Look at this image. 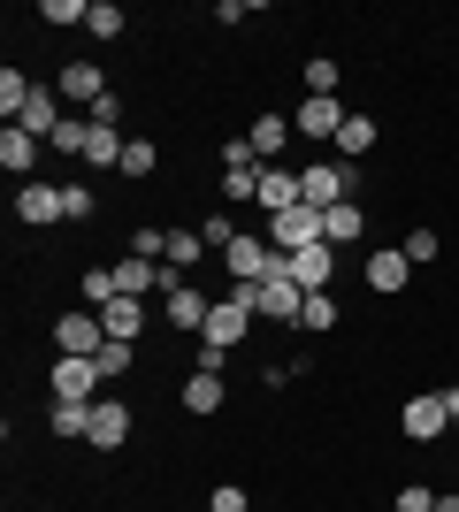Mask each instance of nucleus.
Wrapping results in <instances>:
<instances>
[{
  "mask_svg": "<svg viewBox=\"0 0 459 512\" xmlns=\"http://www.w3.org/2000/svg\"><path fill=\"white\" fill-rule=\"evenodd\" d=\"M85 444H92V451H123V444H131V406H123V398H92Z\"/></svg>",
  "mask_w": 459,
  "mask_h": 512,
  "instance_id": "nucleus-5",
  "label": "nucleus"
},
{
  "mask_svg": "<svg viewBox=\"0 0 459 512\" xmlns=\"http://www.w3.org/2000/svg\"><path fill=\"white\" fill-rule=\"evenodd\" d=\"M176 398H184V413H215L222 406V375H199V367H192V383L176 390Z\"/></svg>",
  "mask_w": 459,
  "mask_h": 512,
  "instance_id": "nucleus-23",
  "label": "nucleus"
},
{
  "mask_svg": "<svg viewBox=\"0 0 459 512\" xmlns=\"http://www.w3.org/2000/svg\"><path fill=\"white\" fill-rule=\"evenodd\" d=\"M100 321H108V337L138 344V329H146V299H108V306H100Z\"/></svg>",
  "mask_w": 459,
  "mask_h": 512,
  "instance_id": "nucleus-17",
  "label": "nucleus"
},
{
  "mask_svg": "<svg viewBox=\"0 0 459 512\" xmlns=\"http://www.w3.org/2000/svg\"><path fill=\"white\" fill-rule=\"evenodd\" d=\"M131 260H169V230L138 222V230H131Z\"/></svg>",
  "mask_w": 459,
  "mask_h": 512,
  "instance_id": "nucleus-29",
  "label": "nucleus"
},
{
  "mask_svg": "<svg viewBox=\"0 0 459 512\" xmlns=\"http://www.w3.org/2000/svg\"><path fill=\"white\" fill-rule=\"evenodd\" d=\"M391 512H437V490H421V482H406V490L391 497Z\"/></svg>",
  "mask_w": 459,
  "mask_h": 512,
  "instance_id": "nucleus-36",
  "label": "nucleus"
},
{
  "mask_svg": "<svg viewBox=\"0 0 459 512\" xmlns=\"http://www.w3.org/2000/svg\"><path fill=\"white\" fill-rule=\"evenodd\" d=\"M291 130L322 146V138H337V130H345V107H337V100H299V115H291Z\"/></svg>",
  "mask_w": 459,
  "mask_h": 512,
  "instance_id": "nucleus-11",
  "label": "nucleus"
},
{
  "mask_svg": "<svg viewBox=\"0 0 459 512\" xmlns=\"http://www.w3.org/2000/svg\"><path fill=\"white\" fill-rule=\"evenodd\" d=\"M39 85H23V69H0V107H8V123L23 115V100H31Z\"/></svg>",
  "mask_w": 459,
  "mask_h": 512,
  "instance_id": "nucleus-31",
  "label": "nucleus"
},
{
  "mask_svg": "<svg viewBox=\"0 0 459 512\" xmlns=\"http://www.w3.org/2000/svg\"><path fill=\"white\" fill-rule=\"evenodd\" d=\"M54 344H62V352H77V360H100V344H108V321L77 306V314L54 321Z\"/></svg>",
  "mask_w": 459,
  "mask_h": 512,
  "instance_id": "nucleus-4",
  "label": "nucleus"
},
{
  "mask_svg": "<svg viewBox=\"0 0 459 512\" xmlns=\"http://www.w3.org/2000/svg\"><path fill=\"white\" fill-rule=\"evenodd\" d=\"M161 314H169V329H207L215 299H199V283H184V291H169V299H161Z\"/></svg>",
  "mask_w": 459,
  "mask_h": 512,
  "instance_id": "nucleus-14",
  "label": "nucleus"
},
{
  "mask_svg": "<svg viewBox=\"0 0 459 512\" xmlns=\"http://www.w3.org/2000/svg\"><path fill=\"white\" fill-rule=\"evenodd\" d=\"M306 100H337V62H329V54L306 62Z\"/></svg>",
  "mask_w": 459,
  "mask_h": 512,
  "instance_id": "nucleus-25",
  "label": "nucleus"
},
{
  "mask_svg": "<svg viewBox=\"0 0 459 512\" xmlns=\"http://www.w3.org/2000/svg\"><path fill=\"white\" fill-rule=\"evenodd\" d=\"M77 291L92 299V314H100L108 299H123V291H115V268H85V276H77Z\"/></svg>",
  "mask_w": 459,
  "mask_h": 512,
  "instance_id": "nucleus-27",
  "label": "nucleus"
},
{
  "mask_svg": "<svg viewBox=\"0 0 459 512\" xmlns=\"http://www.w3.org/2000/svg\"><path fill=\"white\" fill-rule=\"evenodd\" d=\"M16 222H31V230H46V222H69L62 184H23V192H16Z\"/></svg>",
  "mask_w": 459,
  "mask_h": 512,
  "instance_id": "nucleus-7",
  "label": "nucleus"
},
{
  "mask_svg": "<svg viewBox=\"0 0 459 512\" xmlns=\"http://www.w3.org/2000/svg\"><path fill=\"white\" fill-rule=\"evenodd\" d=\"M85 31H92V39H123V8H115V0H92Z\"/></svg>",
  "mask_w": 459,
  "mask_h": 512,
  "instance_id": "nucleus-30",
  "label": "nucleus"
},
{
  "mask_svg": "<svg viewBox=\"0 0 459 512\" xmlns=\"http://www.w3.org/2000/svg\"><path fill=\"white\" fill-rule=\"evenodd\" d=\"M123 146H131V138H123L115 123H92V115H85V153H77V161H92V169H123Z\"/></svg>",
  "mask_w": 459,
  "mask_h": 512,
  "instance_id": "nucleus-10",
  "label": "nucleus"
},
{
  "mask_svg": "<svg viewBox=\"0 0 459 512\" xmlns=\"http://www.w3.org/2000/svg\"><path fill=\"white\" fill-rule=\"evenodd\" d=\"M299 329H337V299H329V291H306V306H299Z\"/></svg>",
  "mask_w": 459,
  "mask_h": 512,
  "instance_id": "nucleus-28",
  "label": "nucleus"
},
{
  "mask_svg": "<svg viewBox=\"0 0 459 512\" xmlns=\"http://www.w3.org/2000/svg\"><path fill=\"white\" fill-rule=\"evenodd\" d=\"M222 199L238 207V199H261V169H222Z\"/></svg>",
  "mask_w": 459,
  "mask_h": 512,
  "instance_id": "nucleus-32",
  "label": "nucleus"
},
{
  "mask_svg": "<svg viewBox=\"0 0 459 512\" xmlns=\"http://www.w3.org/2000/svg\"><path fill=\"white\" fill-rule=\"evenodd\" d=\"M368 146H375V123H368V115H345V130H337V153H345V161H360Z\"/></svg>",
  "mask_w": 459,
  "mask_h": 512,
  "instance_id": "nucleus-24",
  "label": "nucleus"
},
{
  "mask_svg": "<svg viewBox=\"0 0 459 512\" xmlns=\"http://www.w3.org/2000/svg\"><path fill=\"white\" fill-rule=\"evenodd\" d=\"M360 230H368V214L352 207V199H345V207H322V237H329V245H352Z\"/></svg>",
  "mask_w": 459,
  "mask_h": 512,
  "instance_id": "nucleus-21",
  "label": "nucleus"
},
{
  "mask_svg": "<svg viewBox=\"0 0 459 512\" xmlns=\"http://www.w3.org/2000/svg\"><path fill=\"white\" fill-rule=\"evenodd\" d=\"M131 360H138V344H123V337L100 344V375H108V383H123V375H131Z\"/></svg>",
  "mask_w": 459,
  "mask_h": 512,
  "instance_id": "nucleus-26",
  "label": "nucleus"
},
{
  "mask_svg": "<svg viewBox=\"0 0 459 512\" xmlns=\"http://www.w3.org/2000/svg\"><path fill=\"white\" fill-rule=\"evenodd\" d=\"M199 253H207V237H199V230H169V268H192Z\"/></svg>",
  "mask_w": 459,
  "mask_h": 512,
  "instance_id": "nucleus-33",
  "label": "nucleus"
},
{
  "mask_svg": "<svg viewBox=\"0 0 459 512\" xmlns=\"http://www.w3.org/2000/svg\"><path fill=\"white\" fill-rule=\"evenodd\" d=\"M345 192H352L345 161H314V169H299V199H306V207H345Z\"/></svg>",
  "mask_w": 459,
  "mask_h": 512,
  "instance_id": "nucleus-3",
  "label": "nucleus"
},
{
  "mask_svg": "<svg viewBox=\"0 0 459 512\" xmlns=\"http://www.w3.org/2000/svg\"><path fill=\"white\" fill-rule=\"evenodd\" d=\"M437 512H459V497H437Z\"/></svg>",
  "mask_w": 459,
  "mask_h": 512,
  "instance_id": "nucleus-42",
  "label": "nucleus"
},
{
  "mask_svg": "<svg viewBox=\"0 0 459 512\" xmlns=\"http://www.w3.org/2000/svg\"><path fill=\"white\" fill-rule=\"evenodd\" d=\"M46 146H62V153H85V123H77V115H69V123L54 130V138H46Z\"/></svg>",
  "mask_w": 459,
  "mask_h": 512,
  "instance_id": "nucleus-40",
  "label": "nucleus"
},
{
  "mask_svg": "<svg viewBox=\"0 0 459 512\" xmlns=\"http://www.w3.org/2000/svg\"><path fill=\"white\" fill-rule=\"evenodd\" d=\"M261 207H268V214L306 207V199H299V176H291V169H261Z\"/></svg>",
  "mask_w": 459,
  "mask_h": 512,
  "instance_id": "nucleus-19",
  "label": "nucleus"
},
{
  "mask_svg": "<svg viewBox=\"0 0 459 512\" xmlns=\"http://www.w3.org/2000/svg\"><path fill=\"white\" fill-rule=\"evenodd\" d=\"M39 16H46V23H85V16H92V0H46Z\"/></svg>",
  "mask_w": 459,
  "mask_h": 512,
  "instance_id": "nucleus-37",
  "label": "nucleus"
},
{
  "mask_svg": "<svg viewBox=\"0 0 459 512\" xmlns=\"http://www.w3.org/2000/svg\"><path fill=\"white\" fill-rule=\"evenodd\" d=\"M108 383L100 375V360H77V352H62L54 360V398H77V406H92V390Z\"/></svg>",
  "mask_w": 459,
  "mask_h": 512,
  "instance_id": "nucleus-6",
  "label": "nucleus"
},
{
  "mask_svg": "<svg viewBox=\"0 0 459 512\" xmlns=\"http://www.w3.org/2000/svg\"><path fill=\"white\" fill-rule=\"evenodd\" d=\"M123 176H153V146H146V138H131V146H123Z\"/></svg>",
  "mask_w": 459,
  "mask_h": 512,
  "instance_id": "nucleus-38",
  "label": "nucleus"
},
{
  "mask_svg": "<svg viewBox=\"0 0 459 512\" xmlns=\"http://www.w3.org/2000/svg\"><path fill=\"white\" fill-rule=\"evenodd\" d=\"M39 146H46V138H31V130H23V123H8V130H0V169H8V176H31V161H39Z\"/></svg>",
  "mask_w": 459,
  "mask_h": 512,
  "instance_id": "nucleus-15",
  "label": "nucleus"
},
{
  "mask_svg": "<svg viewBox=\"0 0 459 512\" xmlns=\"http://www.w3.org/2000/svg\"><path fill=\"white\" fill-rule=\"evenodd\" d=\"M199 237H207V245H215V253H230V245H238V222H230V214H207V222H199Z\"/></svg>",
  "mask_w": 459,
  "mask_h": 512,
  "instance_id": "nucleus-34",
  "label": "nucleus"
},
{
  "mask_svg": "<svg viewBox=\"0 0 459 512\" xmlns=\"http://www.w3.org/2000/svg\"><path fill=\"white\" fill-rule=\"evenodd\" d=\"M329 268H337L329 237H322V245H299V253H284V276L299 283V291H329Z\"/></svg>",
  "mask_w": 459,
  "mask_h": 512,
  "instance_id": "nucleus-8",
  "label": "nucleus"
},
{
  "mask_svg": "<svg viewBox=\"0 0 459 512\" xmlns=\"http://www.w3.org/2000/svg\"><path fill=\"white\" fill-rule=\"evenodd\" d=\"M16 123L31 130V138H54V130L69 123V115H62V92H46V85H39L31 100H23V115H16Z\"/></svg>",
  "mask_w": 459,
  "mask_h": 512,
  "instance_id": "nucleus-12",
  "label": "nucleus"
},
{
  "mask_svg": "<svg viewBox=\"0 0 459 512\" xmlns=\"http://www.w3.org/2000/svg\"><path fill=\"white\" fill-rule=\"evenodd\" d=\"M398 253H406V260L421 268V260H437V253H444V237H437V230H414L406 245H398Z\"/></svg>",
  "mask_w": 459,
  "mask_h": 512,
  "instance_id": "nucleus-35",
  "label": "nucleus"
},
{
  "mask_svg": "<svg viewBox=\"0 0 459 512\" xmlns=\"http://www.w3.org/2000/svg\"><path fill=\"white\" fill-rule=\"evenodd\" d=\"M54 92H62L69 107H77V100H85V107H100V100H108V77H100L92 62H69V69H62V85H54Z\"/></svg>",
  "mask_w": 459,
  "mask_h": 512,
  "instance_id": "nucleus-13",
  "label": "nucleus"
},
{
  "mask_svg": "<svg viewBox=\"0 0 459 512\" xmlns=\"http://www.w3.org/2000/svg\"><path fill=\"white\" fill-rule=\"evenodd\" d=\"M398 428H406L414 444H437L444 428H452V406H444V390H421V398H406V413H398Z\"/></svg>",
  "mask_w": 459,
  "mask_h": 512,
  "instance_id": "nucleus-2",
  "label": "nucleus"
},
{
  "mask_svg": "<svg viewBox=\"0 0 459 512\" xmlns=\"http://www.w3.org/2000/svg\"><path fill=\"white\" fill-rule=\"evenodd\" d=\"M62 199H69V222H85V214H92V207H100V199H92V192H85V184H62Z\"/></svg>",
  "mask_w": 459,
  "mask_h": 512,
  "instance_id": "nucleus-41",
  "label": "nucleus"
},
{
  "mask_svg": "<svg viewBox=\"0 0 459 512\" xmlns=\"http://www.w3.org/2000/svg\"><path fill=\"white\" fill-rule=\"evenodd\" d=\"M245 138H253V153H261V161H276V153H284L299 130H291V115H261V123L245 130Z\"/></svg>",
  "mask_w": 459,
  "mask_h": 512,
  "instance_id": "nucleus-18",
  "label": "nucleus"
},
{
  "mask_svg": "<svg viewBox=\"0 0 459 512\" xmlns=\"http://www.w3.org/2000/svg\"><path fill=\"white\" fill-rule=\"evenodd\" d=\"M268 245H276V253L322 245V207H284V214H268Z\"/></svg>",
  "mask_w": 459,
  "mask_h": 512,
  "instance_id": "nucleus-1",
  "label": "nucleus"
},
{
  "mask_svg": "<svg viewBox=\"0 0 459 512\" xmlns=\"http://www.w3.org/2000/svg\"><path fill=\"white\" fill-rule=\"evenodd\" d=\"M406 276H414V260H406V253H368V283H375V291H406Z\"/></svg>",
  "mask_w": 459,
  "mask_h": 512,
  "instance_id": "nucleus-20",
  "label": "nucleus"
},
{
  "mask_svg": "<svg viewBox=\"0 0 459 512\" xmlns=\"http://www.w3.org/2000/svg\"><path fill=\"white\" fill-rule=\"evenodd\" d=\"M452 428H459V421H452Z\"/></svg>",
  "mask_w": 459,
  "mask_h": 512,
  "instance_id": "nucleus-43",
  "label": "nucleus"
},
{
  "mask_svg": "<svg viewBox=\"0 0 459 512\" xmlns=\"http://www.w3.org/2000/svg\"><path fill=\"white\" fill-rule=\"evenodd\" d=\"M299 306H306V291L291 276H268L261 283V321H299Z\"/></svg>",
  "mask_w": 459,
  "mask_h": 512,
  "instance_id": "nucleus-16",
  "label": "nucleus"
},
{
  "mask_svg": "<svg viewBox=\"0 0 459 512\" xmlns=\"http://www.w3.org/2000/svg\"><path fill=\"white\" fill-rule=\"evenodd\" d=\"M253 329V314H245L238 299H215V314H207V329H199V344H215V352H230V344Z\"/></svg>",
  "mask_w": 459,
  "mask_h": 512,
  "instance_id": "nucleus-9",
  "label": "nucleus"
},
{
  "mask_svg": "<svg viewBox=\"0 0 459 512\" xmlns=\"http://www.w3.org/2000/svg\"><path fill=\"white\" fill-rule=\"evenodd\" d=\"M46 428H54V436H77V444H85V428H92V406H77V398H54Z\"/></svg>",
  "mask_w": 459,
  "mask_h": 512,
  "instance_id": "nucleus-22",
  "label": "nucleus"
},
{
  "mask_svg": "<svg viewBox=\"0 0 459 512\" xmlns=\"http://www.w3.org/2000/svg\"><path fill=\"white\" fill-rule=\"evenodd\" d=\"M207 512H245V490H238V482H215V497H207Z\"/></svg>",
  "mask_w": 459,
  "mask_h": 512,
  "instance_id": "nucleus-39",
  "label": "nucleus"
}]
</instances>
